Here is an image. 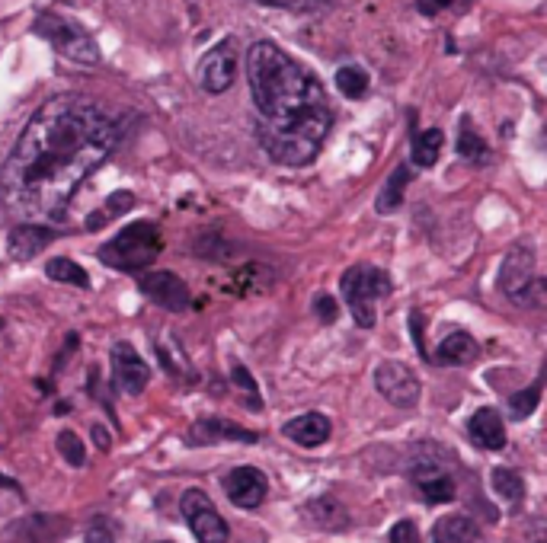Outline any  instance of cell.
Returning a JSON list of instances; mask_svg holds the SVG:
<instances>
[{"instance_id":"obj_26","label":"cell","mask_w":547,"mask_h":543,"mask_svg":"<svg viewBox=\"0 0 547 543\" xmlns=\"http://www.w3.org/2000/svg\"><path fill=\"white\" fill-rule=\"evenodd\" d=\"M58 451H61V454H64V460H68V464H74V467L87 464L84 441H80L74 432H61V435H58Z\"/></svg>"},{"instance_id":"obj_24","label":"cell","mask_w":547,"mask_h":543,"mask_svg":"<svg viewBox=\"0 0 547 543\" xmlns=\"http://www.w3.org/2000/svg\"><path fill=\"white\" fill-rule=\"evenodd\" d=\"M458 154H461L464 160H477V163H484V160H487V144H484V138H480L477 131L471 128V122H461Z\"/></svg>"},{"instance_id":"obj_31","label":"cell","mask_w":547,"mask_h":543,"mask_svg":"<svg viewBox=\"0 0 547 543\" xmlns=\"http://www.w3.org/2000/svg\"><path fill=\"white\" fill-rule=\"evenodd\" d=\"M231 377L240 384V390H247V393H250V403H253V406H260V393H256V381L250 377V371H247L244 365H237V368L231 371Z\"/></svg>"},{"instance_id":"obj_19","label":"cell","mask_w":547,"mask_h":543,"mask_svg":"<svg viewBox=\"0 0 547 543\" xmlns=\"http://www.w3.org/2000/svg\"><path fill=\"white\" fill-rule=\"evenodd\" d=\"M442 131L439 128H426V131H420V135L413 138V160H416V167H423V170H429V167H436V160H439V154H442Z\"/></svg>"},{"instance_id":"obj_18","label":"cell","mask_w":547,"mask_h":543,"mask_svg":"<svg viewBox=\"0 0 547 543\" xmlns=\"http://www.w3.org/2000/svg\"><path fill=\"white\" fill-rule=\"evenodd\" d=\"M474 358H477V342L468 333H452L448 339H442L432 361L436 365H468Z\"/></svg>"},{"instance_id":"obj_11","label":"cell","mask_w":547,"mask_h":543,"mask_svg":"<svg viewBox=\"0 0 547 543\" xmlns=\"http://www.w3.org/2000/svg\"><path fill=\"white\" fill-rule=\"evenodd\" d=\"M138 285H141V291L148 294V298H151L157 307L173 310V314H180V310H186L189 301H192V294H189L186 282H183L180 275H173V272H151V275H144Z\"/></svg>"},{"instance_id":"obj_27","label":"cell","mask_w":547,"mask_h":543,"mask_svg":"<svg viewBox=\"0 0 547 543\" xmlns=\"http://www.w3.org/2000/svg\"><path fill=\"white\" fill-rule=\"evenodd\" d=\"M538 397H541V387H528L522 393H516V397L509 400V409H512V416L516 419H525V416H532L535 413V406H538Z\"/></svg>"},{"instance_id":"obj_13","label":"cell","mask_w":547,"mask_h":543,"mask_svg":"<svg viewBox=\"0 0 547 543\" xmlns=\"http://www.w3.org/2000/svg\"><path fill=\"white\" fill-rule=\"evenodd\" d=\"M186 441L192 444V448H199V444H215V441H244V444H253L256 432H247V429H240V425L224 422V419H199L189 429Z\"/></svg>"},{"instance_id":"obj_23","label":"cell","mask_w":547,"mask_h":543,"mask_svg":"<svg viewBox=\"0 0 547 543\" xmlns=\"http://www.w3.org/2000/svg\"><path fill=\"white\" fill-rule=\"evenodd\" d=\"M420 492L426 502H452L455 499V483L445 473H432L420 480Z\"/></svg>"},{"instance_id":"obj_3","label":"cell","mask_w":547,"mask_h":543,"mask_svg":"<svg viewBox=\"0 0 547 543\" xmlns=\"http://www.w3.org/2000/svg\"><path fill=\"white\" fill-rule=\"evenodd\" d=\"M160 253V234L157 227L148 221H135L128 224L125 230H119L103 250L100 259L112 269H122V272H138L144 266H151L154 256Z\"/></svg>"},{"instance_id":"obj_14","label":"cell","mask_w":547,"mask_h":543,"mask_svg":"<svg viewBox=\"0 0 547 543\" xmlns=\"http://www.w3.org/2000/svg\"><path fill=\"white\" fill-rule=\"evenodd\" d=\"M468 432L484 451H503L506 448V425H503L496 409H477L468 422Z\"/></svg>"},{"instance_id":"obj_8","label":"cell","mask_w":547,"mask_h":543,"mask_svg":"<svg viewBox=\"0 0 547 543\" xmlns=\"http://www.w3.org/2000/svg\"><path fill=\"white\" fill-rule=\"evenodd\" d=\"M234 74H237V45H234V39H224L202 58L199 84L208 93H224L234 84Z\"/></svg>"},{"instance_id":"obj_32","label":"cell","mask_w":547,"mask_h":543,"mask_svg":"<svg viewBox=\"0 0 547 543\" xmlns=\"http://www.w3.org/2000/svg\"><path fill=\"white\" fill-rule=\"evenodd\" d=\"M317 317L324 320V323L336 320V304L327 298V294H320V298H317Z\"/></svg>"},{"instance_id":"obj_30","label":"cell","mask_w":547,"mask_h":543,"mask_svg":"<svg viewBox=\"0 0 547 543\" xmlns=\"http://www.w3.org/2000/svg\"><path fill=\"white\" fill-rule=\"evenodd\" d=\"M391 543H420V531L413 521H397L391 528Z\"/></svg>"},{"instance_id":"obj_29","label":"cell","mask_w":547,"mask_h":543,"mask_svg":"<svg viewBox=\"0 0 547 543\" xmlns=\"http://www.w3.org/2000/svg\"><path fill=\"white\" fill-rule=\"evenodd\" d=\"M87 543H119L116 528H112V521H109V518H96V521L90 524V531H87Z\"/></svg>"},{"instance_id":"obj_33","label":"cell","mask_w":547,"mask_h":543,"mask_svg":"<svg viewBox=\"0 0 547 543\" xmlns=\"http://www.w3.org/2000/svg\"><path fill=\"white\" fill-rule=\"evenodd\" d=\"M410 329H413V339H416V352L426 358V345H423V329H420V314H410Z\"/></svg>"},{"instance_id":"obj_21","label":"cell","mask_w":547,"mask_h":543,"mask_svg":"<svg viewBox=\"0 0 547 543\" xmlns=\"http://www.w3.org/2000/svg\"><path fill=\"white\" fill-rule=\"evenodd\" d=\"M407 183H410V170L407 167H397L388 176V186H384L381 195H378V211H381V215H391V211L400 208V202H404V192H407Z\"/></svg>"},{"instance_id":"obj_12","label":"cell","mask_w":547,"mask_h":543,"mask_svg":"<svg viewBox=\"0 0 547 543\" xmlns=\"http://www.w3.org/2000/svg\"><path fill=\"white\" fill-rule=\"evenodd\" d=\"M224 492H228V499L240 508H256L263 505L266 492H269V480L263 470L256 467H237L224 476Z\"/></svg>"},{"instance_id":"obj_25","label":"cell","mask_w":547,"mask_h":543,"mask_svg":"<svg viewBox=\"0 0 547 543\" xmlns=\"http://www.w3.org/2000/svg\"><path fill=\"white\" fill-rule=\"evenodd\" d=\"M490 480H493V492H496V496H500V499H506V502H519L522 499V476L519 473H512V470H493V476H490Z\"/></svg>"},{"instance_id":"obj_34","label":"cell","mask_w":547,"mask_h":543,"mask_svg":"<svg viewBox=\"0 0 547 543\" xmlns=\"http://www.w3.org/2000/svg\"><path fill=\"white\" fill-rule=\"evenodd\" d=\"M432 4H436V7H448V10H452V7H464V4H468V0H432Z\"/></svg>"},{"instance_id":"obj_15","label":"cell","mask_w":547,"mask_h":543,"mask_svg":"<svg viewBox=\"0 0 547 543\" xmlns=\"http://www.w3.org/2000/svg\"><path fill=\"white\" fill-rule=\"evenodd\" d=\"M285 438H292L295 444H301V448H317V444H324L333 432V425L327 416L320 413H304L292 422H285Z\"/></svg>"},{"instance_id":"obj_9","label":"cell","mask_w":547,"mask_h":543,"mask_svg":"<svg viewBox=\"0 0 547 543\" xmlns=\"http://www.w3.org/2000/svg\"><path fill=\"white\" fill-rule=\"evenodd\" d=\"M112 381H116V387L122 393H128V397H138L151 381L148 361H144L128 342H116V349H112Z\"/></svg>"},{"instance_id":"obj_20","label":"cell","mask_w":547,"mask_h":543,"mask_svg":"<svg viewBox=\"0 0 547 543\" xmlns=\"http://www.w3.org/2000/svg\"><path fill=\"white\" fill-rule=\"evenodd\" d=\"M45 275L52 278V282H61V285H77V288H90V275L77 266L74 259L68 256H58V259H48L45 266Z\"/></svg>"},{"instance_id":"obj_2","label":"cell","mask_w":547,"mask_h":543,"mask_svg":"<svg viewBox=\"0 0 547 543\" xmlns=\"http://www.w3.org/2000/svg\"><path fill=\"white\" fill-rule=\"evenodd\" d=\"M247 77L266 154L285 167L311 163L333 125V109L320 80L276 42H256L250 48Z\"/></svg>"},{"instance_id":"obj_22","label":"cell","mask_w":547,"mask_h":543,"mask_svg":"<svg viewBox=\"0 0 547 543\" xmlns=\"http://www.w3.org/2000/svg\"><path fill=\"white\" fill-rule=\"evenodd\" d=\"M336 87H340V93H346L349 100H359V96H365V90H368V74L362 68H356V64H349V68L336 71Z\"/></svg>"},{"instance_id":"obj_1","label":"cell","mask_w":547,"mask_h":543,"mask_svg":"<svg viewBox=\"0 0 547 543\" xmlns=\"http://www.w3.org/2000/svg\"><path fill=\"white\" fill-rule=\"evenodd\" d=\"M116 141V122L100 106L77 93H61L23 128L0 170V199L23 224H55Z\"/></svg>"},{"instance_id":"obj_5","label":"cell","mask_w":547,"mask_h":543,"mask_svg":"<svg viewBox=\"0 0 547 543\" xmlns=\"http://www.w3.org/2000/svg\"><path fill=\"white\" fill-rule=\"evenodd\" d=\"M36 32L45 42H52V48H58L64 58H71L77 64H100V48L90 39V32L80 29L68 16L45 13L39 16Z\"/></svg>"},{"instance_id":"obj_36","label":"cell","mask_w":547,"mask_h":543,"mask_svg":"<svg viewBox=\"0 0 547 543\" xmlns=\"http://www.w3.org/2000/svg\"><path fill=\"white\" fill-rule=\"evenodd\" d=\"M541 543H547V540H541Z\"/></svg>"},{"instance_id":"obj_10","label":"cell","mask_w":547,"mask_h":543,"mask_svg":"<svg viewBox=\"0 0 547 543\" xmlns=\"http://www.w3.org/2000/svg\"><path fill=\"white\" fill-rule=\"evenodd\" d=\"M532 282H535V250L528 243H516L500 266V288L512 301H519Z\"/></svg>"},{"instance_id":"obj_4","label":"cell","mask_w":547,"mask_h":543,"mask_svg":"<svg viewBox=\"0 0 547 543\" xmlns=\"http://www.w3.org/2000/svg\"><path fill=\"white\" fill-rule=\"evenodd\" d=\"M340 288H343V298H346L352 320L365 329L375 326V304H378V298H384V294L391 291L388 275L375 266H352L343 275Z\"/></svg>"},{"instance_id":"obj_17","label":"cell","mask_w":547,"mask_h":543,"mask_svg":"<svg viewBox=\"0 0 547 543\" xmlns=\"http://www.w3.org/2000/svg\"><path fill=\"white\" fill-rule=\"evenodd\" d=\"M432 537H436V543H477L480 531L468 515H448V518L436 521Z\"/></svg>"},{"instance_id":"obj_7","label":"cell","mask_w":547,"mask_h":543,"mask_svg":"<svg viewBox=\"0 0 547 543\" xmlns=\"http://www.w3.org/2000/svg\"><path fill=\"white\" fill-rule=\"evenodd\" d=\"M375 387L384 400L400 409H410L420 400V381H416V374L407 365H400V361H381L375 371Z\"/></svg>"},{"instance_id":"obj_35","label":"cell","mask_w":547,"mask_h":543,"mask_svg":"<svg viewBox=\"0 0 547 543\" xmlns=\"http://www.w3.org/2000/svg\"><path fill=\"white\" fill-rule=\"evenodd\" d=\"M4 483H7V486H13V483L7 480V476H0V486H4Z\"/></svg>"},{"instance_id":"obj_28","label":"cell","mask_w":547,"mask_h":543,"mask_svg":"<svg viewBox=\"0 0 547 543\" xmlns=\"http://www.w3.org/2000/svg\"><path fill=\"white\" fill-rule=\"evenodd\" d=\"M135 199H132V192H119V195H112L109 199V205H106V211H100V215H93L90 221H87V227H100V224H106L109 218H116V215H122V211L132 205Z\"/></svg>"},{"instance_id":"obj_16","label":"cell","mask_w":547,"mask_h":543,"mask_svg":"<svg viewBox=\"0 0 547 543\" xmlns=\"http://www.w3.org/2000/svg\"><path fill=\"white\" fill-rule=\"evenodd\" d=\"M55 234L42 224H20L10 234V256L13 259H32L36 253H42L48 240H52Z\"/></svg>"},{"instance_id":"obj_6","label":"cell","mask_w":547,"mask_h":543,"mask_svg":"<svg viewBox=\"0 0 547 543\" xmlns=\"http://www.w3.org/2000/svg\"><path fill=\"white\" fill-rule=\"evenodd\" d=\"M180 508H183V518L192 528V534H196L202 543H228L231 540L228 524H224L215 502L208 499L202 489H186V496L180 499Z\"/></svg>"}]
</instances>
